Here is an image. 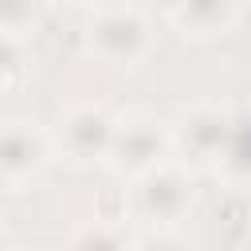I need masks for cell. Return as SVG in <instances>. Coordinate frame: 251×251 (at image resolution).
<instances>
[{"mask_svg": "<svg viewBox=\"0 0 251 251\" xmlns=\"http://www.w3.org/2000/svg\"><path fill=\"white\" fill-rule=\"evenodd\" d=\"M90 43H94V51L106 63L133 67L149 51V24H145L141 8L110 4V8L94 12V20H90Z\"/></svg>", "mask_w": 251, "mask_h": 251, "instance_id": "cell-1", "label": "cell"}, {"mask_svg": "<svg viewBox=\"0 0 251 251\" xmlns=\"http://www.w3.org/2000/svg\"><path fill=\"white\" fill-rule=\"evenodd\" d=\"M165 153H169V129L161 122H153V118H133V122L118 126L106 161L118 173H129V176L141 180L145 173L165 165Z\"/></svg>", "mask_w": 251, "mask_h": 251, "instance_id": "cell-2", "label": "cell"}, {"mask_svg": "<svg viewBox=\"0 0 251 251\" xmlns=\"http://www.w3.org/2000/svg\"><path fill=\"white\" fill-rule=\"evenodd\" d=\"M114 133H118V122L102 106H71L59 118V145L75 161H102V157H110Z\"/></svg>", "mask_w": 251, "mask_h": 251, "instance_id": "cell-3", "label": "cell"}, {"mask_svg": "<svg viewBox=\"0 0 251 251\" xmlns=\"http://www.w3.org/2000/svg\"><path fill=\"white\" fill-rule=\"evenodd\" d=\"M133 204H137V212H141L145 220H153V224H176V220L188 212V204H192V180H188L180 169L161 165V169H153V173H145V176L137 180Z\"/></svg>", "mask_w": 251, "mask_h": 251, "instance_id": "cell-4", "label": "cell"}, {"mask_svg": "<svg viewBox=\"0 0 251 251\" xmlns=\"http://www.w3.org/2000/svg\"><path fill=\"white\" fill-rule=\"evenodd\" d=\"M231 126H235V114L220 110V106H196L180 118V145L192 153V157H204V161H220L224 149H227V137H231Z\"/></svg>", "mask_w": 251, "mask_h": 251, "instance_id": "cell-5", "label": "cell"}, {"mask_svg": "<svg viewBox=\"0 0 251 251\" xmlns=\"http://www.w3.org/2000/svg\"><path fill=\"white\" fill-rule=\"evenodd\" d=\"M43 161H47V149L31 126H24V122L0 126V176L4 180H24V176L39 173Z\"/></svg>", "mask_w": 251, "mask_h": 251, "instance_id": "cell-6", "label": "cell"}, {"mask_svg": "<svg viewBox=\"0 0 251 251\" xmlns=\"http://www.w3.org/2000/svg\"><path fill=\"white\" fill-rule=\"evenodd\" d=\"M169 16L192 35H216V31H227L235 24L239 8L227 0H188V4L169 8Z\"/></svg>", "mask_w": 251, "mask_h": 251, "instance_id": "cell-7", "label": "cell"}, {"mask_svg": "<svg viewBox=\"0 0 251 251\" xmlns=\"http://www.w3.org/2000/svg\"><path fill=\"white\" fill-rule=\"evenodd\" d=\"M71 251H137L133 235L118 224H82L71 235Z\"/></svg>", "mask_w": 251, "mask_h": 251, "instance_id": "cell-8", "label": "cell"}, {"mask_svg": "<svg viewBox=\"0 0 251 251\" xmlns=\"http://www.w3.org/2000/svg\"><path fill=\"white\" fill-rule=\"evenodd\" d=\"M220 165H224L231 176H251V114H239V118H235Z\"/></svg>", "mask_w": 251, "mask_h": 251, "instance_id": "cell-9", "label": "cell"}, {"mask_svg": "<svg viewBox=\"0 0 251 251\" xmlns=\"http://www.w3.org/2000/svg\"><path fill=\"white\" fill-rule=\"evenodd\" d=\"M35 20V8L31 4H16V0H0V31H8V35H16L24 24H31Z\"/></svg>", "mask_w": 251, "mask_h": 251, "instance_id": "cell-10", "label": "cell"}, {"mask_svg": "<svg viewBox=\"0 0 251 251\" xmlns=\"http://www.w3.org/2000/svg\"><path fill=\"white\" fill-rule=\"evenodd\" d=\"M24 67V51H20V39L16 35H8V31H0V86L16 75Z\"/></svg>", "mask_w": 251, "mask_h": 251, "instance_id": "cell-11", "label": "cell"}, {"mask_svg": "<svg viewBox=\"0 0 251 251\" xmlns=\"http://www.w3.org/2000/svg\"><path fill=\"white\" fill-rule=\"evenodd\" d=\"M137 251H188V243L180 235H173V231H153V235H145L137 243Z\"/></svg>", "mask_w": 251, "mask_h": 251, "instance_id": "cell-12", "label": "cell"}, {"mask_svg": "<svg viewBox=\"0 0 251 251\" xmlns=\"http://www.w3.org/2000/svg\"><path fill=\"white\" fill-rule=\"evenodd\" d=\"M0 251H8V235H4V227H0Z\"/></svg>", "mask_w": 251, "mask_h": 251, "instance_id": "cell-13", "label": "cell"}, {"mask_svg": "<svg viewBox=\"0 0 251 251\" xmlns=\"http://www.w3.org/2000/svg\"><path fill=\"white\" fill-rule=\"evenodd\" d=\"M4 188H8V180H4V176H0V196H4Z\"/></svg>", "mask_w": 251, "mask_h": 251, "instance_id": "cell-14", "label": "cell"}]
</instances>
